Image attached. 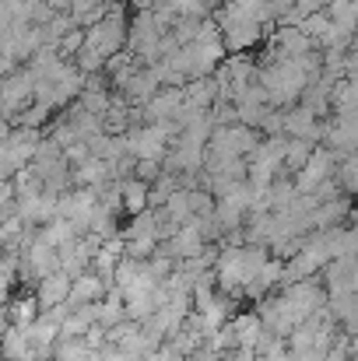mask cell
<instances>
[{
	"label": "cell",
	"mask_w": 358,
	"mask_h": 361,
	"mask_svg": "<svg viewBox=\"0 0 358 361\" xmlns=\"http://www.w3.org/2000/svg\"><path fill=\"white\" fill-rule=\"evenodd\" d=\"M285 158H288V140L285 137H267L253 154H249V186L253 193H267L274 186V176L285 169Z\"/></svg>",
	"instance_id": "5"
},
{
	"label": "cell",
	"mask_w": 358,
	"mask_h": 361,
	"mask_svg": "<svg viewBox=\"0 0 358 361\" xmlns=\"http://www.w3.org/2000/svg\"><path fill=\"white\" fill-rule=\"evenodd\" d=\"M313 151H316V147H313L309 140H288V158H285V165L295 169V172H302L306 161L313 158Z\"/></svg>",
	"instance_id": "16"
},
{
	"label": "cell",
	"mask_w": 358,
	"mask_h": 361,
	"mask_svg": "<svg viewBox=\"0 0 358 361\" xmlns=\"http://www.w3.org/2000/svg\"><path fill=\"white\" fill-rule=\"evenodd\" d=\"M334 161H338V154H334L330 147H316L313 158L306 161V169L299 172L295 190L306 197V193H316V190L330 186V179H334Z\"/></svg>",
	"instance_id": "7"
},
{
	"label": "cell",
	"mask_w": 358,
	"mask_h": 361,
	"mask_svg": "<svg viewBox=\"0 0 358 361\" xmlns=\"http://www.w3.org/2000/svg\"><path fill=\"white\" fill-rule=\"evenodd\" d=\"M338 179H341V190L358 193V151H355V154H348V158L341 161V172H338Z\"/></svg>",
	"instance_id": "17"
},
{
	"label": "cell",
	"mask_w": 358,
	"mask_h": 361,
	"mask_svg": "<svg viewBox=\"0 0 358 361\" xmlns=\"http://www.w3.org/2000/svg\"><path fill=\"white\" fill-rule=\"evenodd\" d=\"M113 7V4H109ZM130 42V28H126V14L123 11H106L95 25H88L85 32V49L78 53V67L81 71H95L106 60H117V53Z\"/></svg>",
	"instance_id": "2"
},
{
	"label": "cell",
	"mask_w": 358,
	"mask_h": 361,
	"mask_svg": "<svg viewBox=\"0 0 358 361\" xmlns=\"http://www.w3.org/2000/svg\"><path fill=\"white\" fill-rule=\"evenodd\" d=\"M53 358L56 361H92L95 358V348H92L85 337H60Z\"/></svg>",
	"instance_id": "14"
},
{
	"label": "cell",
	"mask_w": 358,
	"mask_h": 361,
	"mask_svg": "<svg viewBox=\"0 0 358 361\" xmlns=\"http://www.w3.org/2000/svg\"><path fill=\"white\" fill-rule=\"evenodd\" d=\"M313 74H316V56H281L260 71V88L270 106H288L309 88Z\"/></svg>",
	"instance_id": "1"
},
{
	"label": "cell",
	"mask_w": 358,
	"mask_h": 361,
	"mask_svg": "<svg viewBox=\"0 0 358 361\" xmlns=\"http://www.w3.org/2000/svg\"><path fill=\"white\" fill-rule=\"evenodd\" d=\"M119 197H123V207H126L133 218L144 214L148 204H151V190H148L144 179H123V183H119Z\"/></svg>",
	"instance_id": "13"
},
{
	"label": "cell",
	"mask_w": 358,
	"mask_h": 361,
	"mask_svg": "<svg viewBox=\"0 0 358 361\" xmlns=\"http://www.w3.org/2000/svg\"><path fill=\"white\" fill-rule=\"evenodd\" d=\"M60 270H64V267H60V249L35 235V242L25 249V281H28V277H32V281H42V277L60 274Z\"/></svg>",
	"instance_id": "8"
},
{
	"label": "cell",
	"mask_w": 358,
	"mask_h": 361,
	"mask_svg": "<svg viewBox=\"0 0 358 361\" xmlns=\"http://www.w3.org/2000/svg\"><path fill=\"white\" fill-rule=\"evenodd\" d=\"M137 4H141V0H137Z\"/></svg>",
	"instance_id": "19"
},
{
	"label": "cell",
	"mask_w": 358,
	"mask_h": 361,
	"mask_svg": "<svg viewBox=\"0 0 358 361\" xmlns=\"http://www.w3.org/2000/svg\"><path fill=\"white\" fill-rule=\"evenodd\" d=\"M285 133L292 137V140H313V137H320V126H316V113L313 109H292L288 116H285Z\"/></svg>",
	"instance_id": "12"
},
{
	"label": "cell",
	"mask_w": 358,
	"mask_h": 361,
	"mask_svg": "<svg viewBox=\"0 0 358 361\" xmlns=\"http://www.w3.org/2000/svg\"><path fill=\"white\" fill-rule=\"evenodd\" d=\"M39 239L49 242V245H56V249H64V245H71L74 239H81V232L67 221V218H56V221H49V225H42V232H39Z\"/></svg>",
	"instance_id": "15"
},
{
	"label": "cell",
	"mask_w": 358,
	"mask_h": 361,
	"mask_svg": "<svg viewBox=\"0 0 358 361\" xmlns=\"http://www.w3.org/2000/svg\"><path fill=\"white\" fill-rule=\"evenodd\" d=\"M172 144H176L172 123H144L126 133V154L133 161H162V158H169Z\"/></svg>",
	"instance_id": "4"
},
{
	"label": "cell",
	"mask_w": 358,
	"mask_h": 361,
	"mask_svg": "<svg viewBox=\"0 0 358 361\" xmlns=\"http://www.w3.org/2000/svg\"><path fill=\"white\" fill-rule=\"evenodd\" d=\"M21 106L25 109L35 106V74L28 67L25 71H11L7 81H4V109H7V116H14Z\"/></svg>",
	"instance_id": "9"
},
{
	"label": "cell",
	"mask_w": 358,
	"mask_h": 361,
	"mask_svg": "<svg viewBox=\"0 0 358 361\" xmlns=\"http://www.w3.org/2000/svg\"><path fill=\"white\" fill-rule=\"evenodd\" d=\"M232 323V330H236V341L239 348H260V341H263V334H267V326H263V319L260 316H253V312H242L236 319H229Z\"/></svg>",
	"instance_id": "11"
},
{
	"label": "cell",
	"mask_w": 358,
	"mask_h": 361,
	"mask_svg": "<svg viewBox=\"0 0 358 361\" xmlns=\"http://www.w3.org/2000/svg\"><path fill=\"white\" fill-rule=\"evenodd\" d=\"M71 291H74V277L60 270V274H49V277H42V281H39L35 298H39L42 312H49V309L67 305V302H71Z\"/></svg>",
	"instance_id": "10"
},
{
	"label": "cell",
	"mask_w": 358,
	"mask_h": 361,
	"mask_svg": "<svg viewBox=\"0 0 358 361\" xmlns=\"http://www.w3.org/2000/svg\"><path fill=\"white\" fill-rule=\"evenodd\" d=\"M102 211L99 190H74V193H60V218H67L81 235H88L95 214Z\"/></svg>",
	"instance_id": "6"
},
{
	"label": "cell",
	"mask_w": 358,
	"mask_h": 361,
	"mask_svg": "<svg viewBox=\"0 0 358 361\" xmlns=\"http://www.w3.org/2000/svg\"><path fill=\"white\" fill-rule=\"evenodd\" d=\"M256 147H260V144H256V133H253L249 126H236V123H229L225 130L215 126V137H211V144H208V169L215 172V169H222V165H236L246 154H253Z\"/></svg>",
	"instance_id": "3"
},
{
	"label": "cell",
	"mask_w": 358,
	"mask_h": 361,
	"mask_svg": "<svg viewBox=\"0 0 358 361\" xmlns=\"http://www.w3.org/2000/svg\"><path fill=\"white\" fill-rule=\"evenodd\" d=\"M352 218H355V225H358V207H355V214H352Z\"/></svg>",
	"instance_id": "18"
}]
</instances>
